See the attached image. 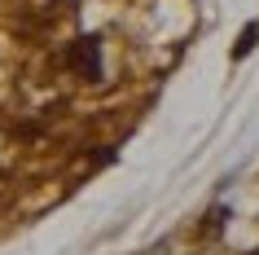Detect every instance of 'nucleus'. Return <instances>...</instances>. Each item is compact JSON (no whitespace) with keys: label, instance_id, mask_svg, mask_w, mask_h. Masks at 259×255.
Returning <instances> with one entry per match:
<instances>
[{"label":"nucleus","instance_id":"nucleus-1","mask_svg":"<svg viewBox=\"0 0 259 255\" xmlns=\"http://www.w3.org/2000/svg\"><path fill=\"white\" fill-rule=\"evenodd\" d=\"M66 62H70V70L79 75V80H97L101 75V44L88 35V40H75L70 44V53H66Z\"/></svg>","mask_w":259,"mask_h":255},{"label":"nucleus","instance_id":"nucleus-2","mask_svg":"<svg viewBox=\"0 0 259 255\" xmlns=\"http://www.w3.org/2000/svg\"><path fill=\"white\" fill-rule=\"evenodd\" d=\"M255 40H259V27H255V22H250V27L242 31V40L233 44V57H246V53H250V49H255Z\"/></svg>","mask_w":259,"mask_h":255}]
</instances>
